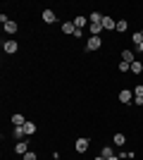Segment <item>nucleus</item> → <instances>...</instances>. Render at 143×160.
<instances>
[{
  "label": "nucleus",
  "mask_w": 143,
  "mask_h": 160,
  "mask_svg": "<svg viewBox=\"0 0 143 160\" xmlns=\"http://www.w3.org/2000/svg\"><path fill=\"white\" fill-rule=\"evenodd\" d=\"M12 136H14V139H17V141H21V139H24V136H26V132H24V127H14V129H12Z\"/></svg>",
  "instance_id": "18"
},
{
  "label": "nucleus",
  "mask_w": 143,
  "mask_h": 160,
  "mask_svg": "<svg viewBox=\"0 0 143 160\" xmlns=\"http://www.w3.org/2000/svg\"><path fill=\"white\" fill-rule=\"evenodd\" d=\"M122 62H136V53L131 50V48H126V50H122Z\"/></svg>",
  "instance_id": "7"
},
{
  "label": "nucleus",
  "mask_w": 143,
  "mask_h": 160,
  "mask_svg": "<svg viewBox=\"0 0 143 160\" xmlns=\"http://www.w3.org/2000/svg\"><path fill=\"white\" fill-rule=\"evenodd\" d=\"M143 100V84H138V86H134V103H141Z\"/></svg>",
  "instance_id": "13"
},
{
  "label": "nucleus",
  "mask_w": 143,
  "mask_h": 160,
  "mask_svg": "<svg viewBox=\"0 0 143 160\" xmlns=\"http://www.w3.org/2000/svg\"><path fill=\"white\" fill-rule=\"evenodd\" d=\"M102 17H105V14H100V12H91L88 24H102Z\"/></svg>",
  "instance_id": "14"
},
{
  "label": "nucleus",
  "mask_w": 143,
  "mask_h": 160,
  "mask_svg": "<svg viewBox=\"0 0 143 160\" xmlns=\"http://www.w3.org/2000/svg\"><path fill=\"white\" fill-rule=\"evenodd\" d=\"M141 17H143V12H141Z\"/></svg>",
  "instance_id": "30"
},
{
  "label": "nucleus",
  "mask_w": 143,
  "mask_h": 160,
  "mask_svg": "<svg viewBox=\"0 0 143 160\" xmlns=\"http://www.w3.org/2000/svg\"><path fill=\"white\" fill-rule=\"evenodd\" d=\"M21 158H24V160H38V155H36L34 151H29V153H26V155H21Z\"/></svg>",
  "instance_id": "24"
},
{
  "label": "nucleus",
  "mask_w": 143,
  "mask_h": 160,
  "mask_svg": "<svg viewBox=\"0 0 143 160\" xmlns=\"http://www.w3.org/2000/svg\"><path fill=\"white\" fill-rule=\"evenodd\" d=\"M119 103L131 105V103H134V91H131V88H119Z\"/></svg>",
  "instance_id": "3"
},
{
  "label": "nucleus",
  "mask_w": 143,
  "mask_h": 160,
  "mask_svg": "<svg viewBox=\"0 0 143 160\" xmlns=\"http://www.w3.org/2000/svg\"><path fill=\"white\" fill-rule=\"evenodd\" d=\"M102 48V38L100 36H88V41H86V50L88 53H95V50H100Z\"/></svg>",
  "instance_id": "1"
},
{
  "label": "nucleus",
  "mask_w": 143,
  "mask_h": 160,
  "mask_svg": "<svg viewBox=\"0 0 143 160\" xmlns=\"http://www.w3.org/2000/svg\"><path fill=\"white\" fill-rule=\"evenodd\" d=\"M124 72H131V65H129V62H122V60H119V74H124Z\"/></svg>",
  "instance_id": "22"
},
{
  "label": "nucleus",
  "mask_w": 143,
  "mask_h": 160,
  "mask_svg": "<svg viewBox=\"0 0 143 160\" xmlns=\"http://www.w3.org/2000/svg\"><path fill=\"white\" fill-rule=\"evenodd\" d=\"M141 33H143V29H141Z\"/></svg>",
  "instance_id": "29"
},
{
  "label": "nucleus",
  "mask_w": 143,
  "mask_h": 160,
  "mask_svg": "<svg viewBox=\"0 0 143 160\" xmlns=\"http://www.w3.org/2000/svg\"><path fill=\"white\" fill-rule=\"evenodd\" d=\"M131 41H134L136 46H141V43H143V33H141V31H136L134 36H131Z\"/></svg>",
  "instance_id": "23"
},
{
  "label": "nucleus",
  "mask_w": 143,
  "mask_h": 160,
  "mask_svg": "<svg viewBox=\"0 0 143 160\" xmlns=\"http://www.w3.org/2000/svg\"><path fill=\"white\" fill-rule=\"evenodd\" d=\"M138 105H141V108H143V100H141V103H138Z\"/></svg>",
  "instance_id": "28"
},
{
  "label": "nucleus",
  "mask_w": 143,
  "mask_h": 160,
  "mask_svg": "<svg viewBox=\"0 0 143 160\" xmlns=\"http://www.w3.org/2000/svg\"><path fill=\"white\" fill-rule=\"evenodd\" d=\"M24 132H26V136H34V134H36V124L26 120V124H24Z\"/></svg>",
  "instance_id": "20"
},
{
  "label": "nucleus",
  "mask_w": 143,
  "mask_h": 160,
  "mask_svg": "<svg viewBox=\"0 0 143 160\" xmlns=\"http://www.w3.org/2000/svg\"><path fill=\"white\" fill-rule=\"evenodd\" d=\"M74 31H76L74 22H62V33H67V36H72Z\"/></svg>",
  "instance_id": "11"
},
{
  "label": "nucleus",
  "mask_w": 143,
  "mask_h": 160,
  "mask_svg": "<svg viewBox=\"0 0 143 160\" xmlns=\"http://www.w3.org/2000/svg\"><path fill=\"white\" fill-rule=\"evenodd\" d=\"M107 160H122V158H119V155H112V158H107Z\"/></svg>",
  "instance_id": "25"
},
{
  "label": "nucleus",
  "mask_w": 143,
  "mask_h": 160,
  "mask_svg": "<svg viewBox=\"0 0 143 160\" xmlns=\"http://www.w3.org/2000/svg\"><path fill=\"white\" fill-rule=\"evenodd\" d=\"M12 124H14V127H24V124H26L24 115H19V112H17V115H12Z\"/></svg>",
  "instance_id": "16"
},
{
  "label": "nucleus",
  "mask_w": 143,
  "mask_h": 160,
  "mask_svg": "<svg viewBox=\"0 0 143 160\" xmlns=\"http://www.w3.org/2000/svg\"><path fill=\"white\" fill-rule=\"evenodd\" d=\"M43 22H45V24H55V22H57V14H55L53 10H43Z\"/></svg>",
  "instance_id": "9"
},
{
  "label": "nucleus",
  "mask_w": 143,
  "mask_h": 160,
  "mask_svg": "<svg viewBox=\"0 0 143 160\" xmlns=\"http://www.w3.org/2000/svg\"><path fill=\"white\" fill-rule=\"evenodd\" d=\"M72 22H74V27H76V29H81V31H83V27L88 24V17H83V14H76Z\"/></svg>",
  "instance_id": "8"
},
{
  "label": "nucleus",
  "mask_w": 143,
  "mask_h": 160,
  "mask_svg": "<svg viewBox=\"0 0 143 160\" xmlns=\"http://www.w3.org/2000/svg\"><path fill=\"white\" fill-rule=\"evenodd\" d=\"M88 31H91V36H100L105 29H102V24H88Z\"/></svg>",
  "instance_id": "15"
},
{
  "label": "nucleus",
  "mask_w": 143,
  "mask_h": 160,
  "mask_svg": "<svg viewBox=\"0 0 143 160\" xmlns=\"http://www.w3.org/2000/svg\"><path fill=\"white\" fill-rule=\"evenodd\" d=\"M74 151L76 153H86V151H88V139H76Z\"/></svg>",
  "instance_id": "6"
},
{
  "label": "nucleus",
  "mask_w": 143,
  "mask_h": 160,
  "mask_svg": "<svg viewBox=\"0 0 143 160\" xmlns=\"http://www.w3.org/2000/svg\"><path fill=\"white\" fill-rule=\"evenodd\" d=\"M95 160H107V158H102V155H95Z\"/></svg>",
  "instance_id": "26"
},
{
  "label": "nucleus",
  "mask_w": 143,
  "mask_h": 160,
  "mask_svg": "<svg viewBox=\"0 0 143 160\" xmlns=\"http://www.w3.org/2000/svg\"><path fill=\"white\" fill-rule=\"evenodd\" d=\"M100 155H102V158H112V155H115V146H102Z\"/></svg>",
  "instance_id": "17"
},
{
  "label": "nucleus",
  "mask_w": 143,
  "mask_h": 160,
  "mask_svg": "<svg viewBox=\"0 0 143 160\" xmlns=\"http://www.w3.org/2000/svg\"><path fill=\"white\" fill-rule=\"evenodd\" d=\"M131 72H134V74H141V72H143V62H141V60L131 62Z\"/></svg>",
  "instance_id": "21"
},
{
  "label": "nucleus",
  "mask_w": 143,
  "mask_h": 160,
  "mask_svg": "<svg viewBox=\"0 0 143 160\" xmlns=\"http://www.w3.org/2000/svg\"><path fill=\"white\" fill-rule=\"evenodd\" d=\"M138 53H143V43H141V46H138Z\"/></svg>",
  "instance_id": "27"
},
{
  "label": "nucleus",
  "mask_w": 143,
  "mask_h": 160,
  "mask_svg": "<svg viewBox=\"0 0 143 160\" xmlns=\"http://www.w3.org/2000/svg\"><path fill=\"white\" fill-rule=\"evenodd\" d=\"M124 143H126V136H124L122 132H117L115 136H112V146H119V148H122Z\"/></svg>",
  "instance_id": "10"
},
{
  "label": "nucleus",
  "mask_w": 143,
  "mask_h": 160,
  "mask_svg": "<svg viewBox=\"0 0 143 160\" xmlns=\"http://www.w3.org/2000/svg\"><path fill=\"white\" fill-rule=\"evenodd\" d=\"M126 29H129V22H126V19H119V22H117V29H115V31H117V33H124Z\"/></svg>",
  "instance_id": "19"
},
{
  "label": "nucleus",
  "mask_w": 143,
  "mask_h": 160,
  "mask_svg": "<svg viewBox=\"0 0 143 160\" xmlns=\"http://www.w3.org/2000/svg\"><path fill=\"white\" fill-rule=\"evenodd\" d=\"M102 29H105V31H115V29H117V22L112 19V17L105 14V17H102Z\"/></svg>",
  "instance_id": "5"
},
{
  "label": "nucleus",
  "mask_w": 143,
  "mask_h": 160,
  "mask_svg": "<svg viewBox=\"0 0 143 160\" xmlns=\"http://www.w3.org/2000/svg\"><path fill=\"white\" fill-rule=\"evenodd\" d=\"M2 29H5L7 33H17V29H19V24H17V22H14V19H10V22H7V24H2Z\"/></svg>",
  "instance_id": "12"
},
{
  "label": "nucleus",
  "mask_w": 143,
  "mask_h": 160,
  "mask_svg": "<svg viewBox=\"0 0 143 160\" xmlns=\"http://www.w3.org/2000/svg\"><path fill=\"white\" fill-rule=\"evenodd\" d=\"M14 153L17 155H26L29 153V141H17V143H14Z\"/></svg>",
  "instance_id": "4"
},
{
  "label": "nucleus",
  "mask_w": 143,
  "mask_h": 160,
  "mask_svg": "<svg viewBox=\"0 0 143 160\" xmlns=\"http://www.w3.org/2000/svg\"><path fill=\"white\" fill-rule=\"evenodd\" d=\"M2 50H5L7 55H14L17 50H19V43L14 38H7V41H2Z\"/></svg>",
  "instance_id": "2"
}]
</instances>
